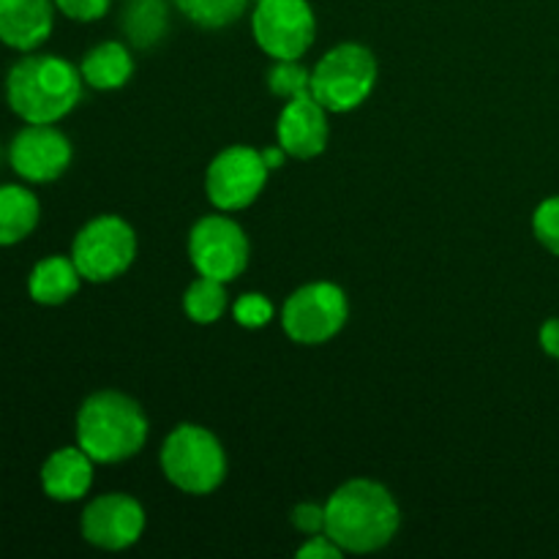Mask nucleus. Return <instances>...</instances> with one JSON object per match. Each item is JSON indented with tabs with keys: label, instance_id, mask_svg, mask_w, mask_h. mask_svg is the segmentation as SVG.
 <instances>
[{
	"label": "nucleus",
	"instance_id": "f257e3e1",
	"mask_svg": "<svg viewBox=\"0 0 559 559\" xmlns=\"http://www.w3.org/2000/svg\"><path fill=\"white\" fill-rule=\"evenodd\" d=\"M399 527L402 508L377 480H347L325 502V533L344 555H374L396 538Z\"/></svg>",
	"mask_w": 559,
	"mask_h": 559
},
{
	"label": "nucleus",
	"instance_id": "f03ea898",
	"mask_svg": "<svg viewBox=\"0 0 559 559\" xmlns=\"http://www.w3.org/2000/svg\"><path fill=\"white\" fill-rule=\"evenodd\" d=\"M85 80L60 55L25 52L5 74V104L25 123H58L74 112Z\"/></svg>",
	"mask_w": 559,
	"mask_h": 559
},
{
	"label": "nucleus",
	"instance_id": "7ed1b4c3",
	"mask_svg": "<svg viewBox=\"0 0 559 559\" xmlns=\"http://www.w3.org/2000/svg\"><path fill=\"white\" fill-rule=\"evenodd\" d=\"M76 445L96 464H120L145 448L151 420L140 402L120 391H98L76 413Z\"/></svg>",
	"mask_w": 559,
	"mask_h": 559
},
{
	"label": "nucleus",
	"instance_id": "20e7f679",
	"mask_svg": "<svg viewBox=\"0 0 559 559\" xmlns=\"http://www.w3.org/2000/svg\"><path fill=\"white\" fill-rule=\"evenodd\" d=\"M158 464L169 484L183 495H213L227 478V453L211 429L180 424L164 440Z\"/></svg>",
	"mask_w": 559,
	"mask_h": 559
},
{
	"label": "nucleus",
	"instance_id": "39448f33",
	"mask_svg": "<svg viewBox=\"0 0 559 559\" xmlns=\"http://www.w3.org/2000/svg\"><path fill=\"white\" fill-rule=\"evenodd\" d=\"M380 76L374 52L364 44L344 41L322 55L311 69V96L328 112H353L371 96Z\"/></svg>",
	"mask_w": 559,
	"mask_h": 559
},
{
	"label": "nucleus",
	"instance_id": "423d86ee",
	"mask_svg": "<svg viewBox=\"0 0 559 559\" xmlns=\"http://www.w3.org/2000/svg\"><path fill=\"white\" fill-rule=\"evenodd\" d=\"M71 260L85 282L107 284L123 276L136 260V233L126 218L96 216L74 235Z\"/></svg>",
	"mask_w": 559,
	"mask_h": 559
},
{
	"label": "nucleus",
	"instance_id": "0eeeda50",
	"mask_svg": "<svg viewBox=\"0 0 559 559\" xmlns=\"http://www.w3.org/2000/svg\"><path fill=\"white\" fill-rule=\"evenodd\" d=\"M347 320V293L333 282L304 284L284 300L282 309L284 333L304 347H320V344L336 338Z\"/></svg>",
	"mask_w": 559,
	"mask_h": 559
},
{
	"label": "nucleus",
	"instance_id": "6e6552de",
	"mask_svg": "<svg viewBox=\"0 0 559 559\" xmlns=\"http://www.w3.org/2000/svg\"><path fill=\"white\" fill-rule=\"evenodd\" d=\"M251 36L273 60H300L317 38V16L309 0H254Z\"/></svg>",
	"mask_w": 559,
	"mask_h": 559
},
{
	"label": "nucleus",
	"instance_id": "1a4fd4ad",
	"mask_svg": "<svg viewBox=\"0 0 559 559\" xmlns=\"http://www.w3.org/2000/svg\"><path fill=\"white\" fill-rule=\"evenodd\" d=\"M251 246L243 227L227 213L202 216L189 233V260L200 276L235 282L249 267Z\"/></svg>",
	"mask_w": 559,
	"mask_h": 559
},
{
	"label": "nucleus",
	"instance_id": "9d476101",
	"mask_svg": "<svg viewBox=\"0 0 559 559\" xmlns=\"http://www.w3.org/2000/svg\"><path fill=\"white\" fill-rule=\"evenodd\" d=\"M271 167L262 151L249 145H229L207 164L205 194L216 211L235 213L254 205L265 191Z\"/></svg>",
	"mask_w": 559,
	"mask_h": 559
},
{
	"label": "nucleus",
	"instance_id": "9b49d317",
	"mask_svg": "<svg viewBox=\"0 0 559 559\" xmlns=\"http://www.w3.org/2000/svg\"><path fill=\"white\" fill-rule=\"evenodd\" d=\"M74 162L71 140L55 123H25L9 145V164L25 183H52Z\"/></svg>",
	"mask_w": 559,
	"mask_h": 559
},
{
	"label": "nucleus",
	"instance_id": "f8f14e48",
	"mask_svg": "<svg viewBox=\"0 0 559 559\" xmlns=\"http://www.w3.org/2000/svg\"><path fill=\"white\" fill-rule=\"evenodd\" d=\"M82 538L102 551L131 549L145 533V508L123 491H109L85 506L80 519Z\"/></svg>",
	"mask_w": 559,
	"mask_h": 559
},
{
	"label": "nucleus",
	"instance_id": "ddd939ff",
	"mask_svg": "<svg viewBox=\"0 0 559 559\" xmlns=\"http://www.w3.org/2000/svg\"><path fill=\"white\" fill-rule=\"evenodd\" d=\"M328 109L311 93L289 98L276 120V142L293 158H317L328 147Z\"/></svg>",
	"mask_w": 559,
	"mask_h": 559
},
{
	"label": "nucleus",
	"instance_id": "4468645a",
	"mask_svg": "<svg viewBox=\"0 0 559 559\" xmlns=\"http://www.w3.org/2000/svg\"><path fill=\"white\" fill-rule=\"evenodd\" d=\"M55 0H0V41L16 52H36L55 31Z\"/></svg>",
	"mask_w": 559,
	"mask_h": 559
},
{
	"label": "nucleus",
	"instance_id": "2eb2a0df",
	"mask_svg": "<svg viewBox=\"0 0 559 559\" xmlns=\"http://www.w3.org/2000/svg\"><path fill=\"white\" fill-rule=\"evenodd\" d=\"M93 462L80 445H66L49 453L41 467V489L55 502H76L91 491Z\"/></svg>",
	"mask_w": 559,
	"mask_h": 559
},
{
	"label": "nucleus",
	"instance_id": "dca6fc26",
	"mask_svg": "<svg viewBox=\"0 0 559 559\" xmlns=\"http://www.w3.org/2000/svg\"><path fill=\"white\" fill-rule=\"evenodd\" d=\"M82 282L85 278L80 276L71 257L52 254L33 265L31 276H27V293L38 306H63L66 300L80 293Z\"/></svg>",
	"mask_w": 559,
	"mask_h": 559
},
{
	"label": "nucleus",
	"instance_id": "f3484780",
	"mask_svg": "<svg viewBox=\"0 0 559 559\" xmlns=\"http://www.w3.org/2000/svg\"><path fill=\"white\" fill-rule=\"evenodd\" d=\"M169 3L173 0H123L118 27L126 44L134 49H153L169 31Z\"/></svg>",
	"mask_w": 559,
	"mask_h": 559
},
{
	"label": "nucleus",
	"instance_id": "a211bd4d",
	"mask_svg": "<svg viewBox=\"0 0 559 559\" xmlns=\"http://www.w3.org/2000/svg\"><path fill=\"white\" fill-rule=\"evenodd\" d=\"M41 202L27 186L0 183V249L16 246L36 233Z\"/></svg>",
	"mask_w": 559,
	"mask_h": 559
},
{
	"label": "nucleus",
	"instance_id": "6ab92c4d",
	"mask_svg": "<svg viewBox=\"0 0 559 559\" xmlns=\"http://www.w3.org/2000/svg\"><path fill=\"white\" fill-rule=\"evenodd\" d=\"M80 74L93 91H118L134 74V58L126 41H102L87 49L80 63Z\"/></svg>",
	"mask_w": 559,
	"mask_h": 559
},
{
	"label": "nucleus",
	"instance_id": "aec40b11",
	"mask_svg": "<svg viewBox=\"0 0 559 559\" xmlns=\"http://www.w3.org/2000/svg\"><path fill=\"white\" fill-rule=\"evenodd\" d=\"M227 306V284L207 276H200L197 282H191L183 295V311L194 325H213V322L222 320Z\"/></svg>",
	"mask_w": 559,
	"mask_h": 559
},
{
	"label": "nucleus",
	"instance_id": "412c9836",
	"mask_svg": "<svg viewBox=\"0 0 559 559\" xmlns=\"http://www.w3.org/2000/svg\"><path fill=\"white\" fill-rule=\"evenodd\" d=\"M251 3L254 0H173V5L186 20L207 27V31H218V27L238 22Z\"/></svg>",
	"mask_w": 559,
	"mask_h": 559
},
{
	"label": "nucleus",
	"instance_id": "4be33fe9",
	"mask_svg": "<svg viewBox=\"0 0 559 559\" xmlns=\"http://www.w3.org/2000/svg\"><path fill=\"white\" fill-rule=\"evenodd\" d=\"M267 87L284 102L304 96L311 93V69H306L300 60H273L267 71Z\"/></svg>",
	"mask_w": 559,
	"mask_h": 559
},
{
	"label": "nucleus",
	"instance_id": "5701e85b",
	"mask_svg": "<svg viewBox=\"0 0 559 559\" xmlns=\"http://www.w3.org/2000/svg\"><path fill=\"white\" fill-rule=\"evenodd\" d=\"M273 314H276V309H273L271 300L260 293L240 295L238 304L233 306L235 322H238L240 328H246V331H260V328L271 325Z\"/></svg>",
	"mask_w": 559,
	"mask_h": 559
},
{
	"label": "nucleus",
	"instance_id": "b1692460",
	"mask_svg": "<svg viewBox=\"0 0 559 559\" xmlns=\"http://www.w3.org/2000/svg\"><path fill=\"white\" fill-rule=\"evenodd\" d=\"M533 233L546 251L559 257V197H549L535 207Z\"/></svg>",
	"mask_w": 559,
	"mask_h": 559
},
{
	"label": "nucleus",
	"instance_id": "393cba45",
	"mask_svg": "<svg viewBox=\"0 0 559 559\" xmlns=\"http://www.w3.org/2000/svg\"><path fill=\"white\" fill-rule=\"evenodd\" d=\"M55 5L74 22H96L112 9V0H55Z\"/></svg>",
	"mask_w": 559,
	"mask_h": 559
},
{
	"label": "nucleus",
	"instance_id": "a878e982",
	"mask_svg": "<svg viewBox=\"0 0 559 559\" xmlns=\"http://www.w3.org/2000/svg\"><path fill=\"white\" fill-rule=\"evenodd\" d=\"M293 527L304 535H320L325 533V508L314 506V502H304V506H295L293 516H289Z\"/></svg>",
	"mask_w": 559,
	"mask_h": 559
},
{
	"label": "nucleus",
	"instance_id": "bb28decb",
	"mask_svg": "<svg viewBox=\"0 0 559 559\" xmlns=\"http://www.w3.org/2000/svg\"><path fill=\"white\" fill-rule=\"evenodd\" d=\"M342 555L344 551L338 549V544L328 533L311 535V538L298 549L300 559H338Z\"/></svg>",
	"mask_w": 559,
	"mask_h": 559
},
{
	"label": "nucleus",
	"instance_id": "cd10ccee",
	"mask_svg": "<svg viewBox=\"0 0 559 559\" xmlns=\"http://www.w3.org/2000/svg\"><path fill=\"white\" fill-rule=\"evenodd\" d=\"M538 338L544 353L549 355V358L559 360V317H551V320H546L544 325H540Z\"/></svg>",
	"mask_w": 559,
	"mask_h": 559
},
{
	"label": "nucleus",
	"instance_id": "c85d7f7f",
	"mask_svg": "<svg viewBox=\"0 0 559 559\" xmlns=\"http://www.w3.org/2000/svg\"><path fill=\"white\" fill-rule=\"evenodd\" d=\"M262 156H265V164L271 167V173H273V169L282 167L284 158H287V153H284V147L276 142L273 147H265V151H262Z\"/></svg>",
	"mask_w": 559,
	"mask_h": 559
}]
</instances>
